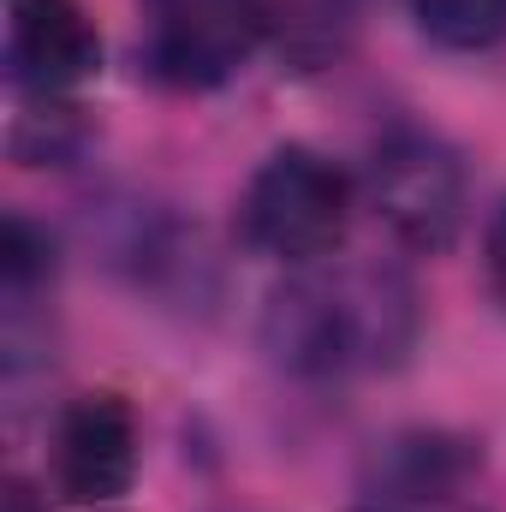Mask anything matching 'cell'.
Here are the masks:
<instances>
[{"instance_id": "obj_1", "label": "cell", "mask_w": 506, "mask_h": 512, "mask_svg": "<svg viewBox=\"0 0 506 512\" xmlns=\"http://www.w3.org/2000/svg\"><path fill=\"white\" fill-rule=\"evenodd\" d=\"M262 340L292 376L393 370L417 346V292L387 262H310L274 286Z\"/></svg>"}, {"instance_id": "obj_2", "label": "cell", "mask_w": 506, "mask_h": 512, "mask_svg": "<svg viewBox=\"0 0 506 512\" xmlns=\"http://www.w3.org/2000/svg\"><path fill=\"white\" fill-rule=\"evenodd\" d=\"M346 227H352V179L304 143L274 149L239 197V239L286 268L328 262Z\"/></svg>"}, {"instance_id": "obj_3", "label": "cell", "mask_w": 506, "mask_h": 512, "mask_svg": "<svg viewBox=\"0 0 506 512\" xmlns=\"http://www.w3.org/2000/svg\"><path fill=\"white\" fill-rule=\"evenodd\" d=\"M370 203L411 251H447L471 209V179L441 131L393 126L370 155Z\"/></svg>"}, {"instance_id": "obj_4", "label": "cell", "mask_w": 506, "mask_h": 512, "mask_svg": "<svg viewBox=\"0 0 506 512\" xmlns=\"http://www.w3.org/2000/svg\"><path fill=\"white\" fill-rule=\"evenodd\" d=\"M268 42V0H143V66L173 90H215Z\"/></svg>"}, {"instance_id": "obj_5", "label": "cell", "mask_w": 506, "mask_h": 512, "mask_svg": "<svg viewBox=\"0 0 506 512\" xmlns=\"http://www.w3.org/2000/svg\"><path fill=\"white\" fill-rule=\"evenodd\" d=\"M483 477V453L447 429H405L387 435L364 465V512H453Z\"/></svg>"}, {"instance_id": "obj_6", "label": "cell", "mask_w": 506, "mask_h": 512, "mask_svg": "<svg viewBox=\"0 0 506 512\" xmlns=\"http://www.w3.org/2000/svg\"><path fill=\"white\" fill-rule=\"evenodd\" d=\"M102 72V30L84 0L6 6V78L18 96H72Z\"/></svg>"}, {"instance_id": "obj_7", "label": "cell", "mask_w": 506, "mask_h": 512, "mask_svg": "<svg viewBox=\"0 0 506 512\" xmlns=\"http://www.w3.org/2000/svg\"><path fill=\"white\" fill-rule=\"evenodd\" d=\"M54 483L78 507H114L137 483V417L120 393H78L54 423Z\"/></svg>"}, {"instance_id": "obj_8", "label": "cell", "mask_w": 506, "mask_h": 512, "mask_svg": "<svg viewBox=\"0 0 506 512\" xmlns=\"http://www.w3.org/2000/svg\"><path fill=\"white\" fill-rule=\"evenodd\" d=\"M358 12L364 0H268V36L280 42V54L322 66L352 42Z\"/></svg>"}, {"instance_id": "obj_9", "label": "cell", "mask_w": 506, "mask_h": 512, "mask_svg": "<svg viewBox=\"0 0 506 512\" xmlns=\"http://www.w3.org/2000/svg\"><path fill=\"white\" fill-rule=\"evenodd\" d=\"M411 18L447 54H489L506 42V0H411Z\"/></svg>"}, {"instance_id": "obj_10", "label": "cell", "mask_w": 506, "mask_h": 512, "mask_svg": "<svg viewBox=\"0 0 506 512\" xmlns=\"http://www.w3.org/2000/svg\"><path fill=\"white\" fill-rule=\"evenodd\" d=\"M78 143H84V126L66 96H24V108L12 120V155L24 167L66 161V155H78Z\"/></svg>"}, {"instance_id": "obj_11", "label": "cell", "mask_w": 506, "mask_h": 512, "mask_svg": "<svg viewBox=\"0 0 506 512\" xmlns=\"http://www.w3.org/2000/svg\"><path fill=\"white\" fill-rule=\"evenodd\" d=\"M48 280H54V239H48V227H36L30 215H6V227H0V286H6V304H30Z\"/></svg>"}, {"instance_id": "obj_12", "label": "cell", "mask_w": 506, "mask_h": 512, "mask_svg": "<svg viewBox=\"0 0 506 512\" xmlns=\"http://www.w3.org/2000/svg\"><path fill=\"white\" fill-rule=\"evenodd\" d=\"M483 268H489L495 298L506 304V197L495 203V215H489V227H483Z\"/></svg>"}, {"instance_id": "obj_13", "label": "cell", "mask_w": 506, "mask_h": 512, "mask_svg": "<svg viewBox=\"0 0 506 512\" xmlns=\"http://www.w3.org/2000/svg\"><path fill=\"white\" fill-rule=\"evenodd\" d=\"M6 512H48V507H42V495H36L30 483L12 477V483H6Z\"/></svg>"}]
</instances>
